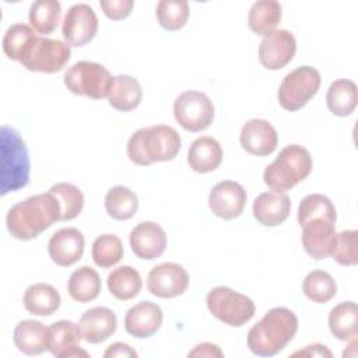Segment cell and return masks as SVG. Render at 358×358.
I'll use <instances>...</instances> for the list:
<instances>
[{"mask_svg":"<svg viewBox=\"0 0 358 358\" xmlns=\"http://www.w3.org/2000/svg\"><path fill=\"white\" fill-rule=\"evenodd\" d=\"M60 203L50 192L27 197L14 204L6 218L11 236L29 241L41 235L56 221H60Z\"/></svg>","mask_w":358,"mask_h":358,"instance_id":"cell-1","label":"cell"},{"mask_svg":"<svg viewBox=\"0 0 358 358\" xmlns=\"http://www.w3.org/2000/svg\"><path fill=\"white\" fill-rule=\"evenodd\" d=\"M298 330L296 315L284 306L270 309L248 331V347L259 357H273L282 351Z\"/></svg>","mask_w":358,"mask_h":358,"instance_id":"cell-2","label":"cell"},{"mask_svg":"<svg viewBox=\"0 0 358 358\" xmlns=\"http://www.w3.org/2000/svg\"><path fill=\"white\" fill-rule=\"evenodd\" d=\"M182 147L179 133L166 124L141 127L127 141L129 159L140 166L172 161Z\"/></svg>","mask_w":358,"mask_h":358,"instance_id":"cell-3","label":"cell"},{"mask_svg":"<svg viewBox=\"0 0 358 358\" xmlns=\"http://www.w3.org/2000/svg\"><path fill=\"white\" fill-rule=\"evenodd\" d=\"M31 162L25 141L10 127L0 129V193L1 196L25 187L29 182Z\"/></svg>","mask_w":358,"mask_h":358,"instance_id":"cell-4","label":"cell"},{"mask_svg":"<svg viewBox=\"0 0 358 358\" xmlns=\"http://www.w3.org/2000/svg\"><path fill=\"white\" fill-rule=\"evenodd\" d=\"M310 171V152L299 144H289L280 151L270 165L266 166L263 179L271 190L284 193L305 180Z\"/></svg>","mask_w":358,"mask_h":358,"instance_id":"cell-5","label":"cell"},{"mask_svg":"<svg viewBox=\"0 0 358 358\" xmlns=\"http://www.w3.org/2000/svg\"><path fill=\"white\" fill-rule=\"evenodd\" d=\"M63 81L67 90L76 95L102 99L109 96L115 77L105 66L81 60L67 69Z\"/></svg>","mask_w":358,"mask_h":358,"instance_id":"cell-6","label":"cell"},{"mask_svg":"<svg viewBox=\"0 0 358 358\" xmlns=\"http://www.w3.org/2000/svg\"><path fill=\"white\" fill-rule=\"evenodd\" d=\"M206 303L215 319L232 327L243 326L256 312L255 302L249 296L224 285L210 289Z\"/></svg>","mask_w":358,"mask_h":358,"instance_id":"cell-7","label":"cell"},{"mask_svg":"<svg viewBox=\"0 0 358 358\" xmlns=\"http://www.w3.org/2000/svg\"><path fill=\"white\" fill-rule=\"evenodd\" d=\"M320 83V73L315 67H296L282 78L278 87V103L282 109L295 112L303 108L317 94Z\"/></svg>","mask_w":358,"mask_h":358,"instance_id":"cell-8","label":"cell"},{"mask_svg":"<svg viewBox=\"0 0 358 358\" xmlns=\"http://www.w3.org/2000/svg\"><path fill=\"white\" fill-rule=\"evenodd\" d=\"M70 56L71 49L69 43L38 35L20 63L29 71L52 74L63 70Z\"/></svg>","mask_w":358,"mask_h":358,"instance_id":"cell-9","label":"cell"},{"mask_svg":"<svg viewBox=\"0 0 358 358\" xmlns=\"http://www.w3.org/2000/svg\"><path fill=\"white\" fill-rule=\"evenodd\" d=\"M173 115L176 122L187 131H201L207 129L214 119L213 101L200 91H185L173 102Z\"/></svg>","mask_w":358,"mask_h":358,"instance_id":"cell-10","label":"cell"},{"mask_svg":"<svg viewBox=\"0 0 358 358\" xmlns=\"http://www.w3.org/2000/svg\"><path fill=\"white\" fill-rule=\"evenodd\" d=\"M98 32V17L90 4L78 3L69 8L64 15L62 34L70 46H84Z\"/></svg>","mask_w":358,"mask_h":358,"instance_id":"cell-11","label":"cell"},{"mask_svg":"<svg viewBox=\"0 0 358 358\" xmlns=\"http://www.w3.org/2000/svg\"><path fill=\"white\" fill-rule=\"evenodd\" d=\"M189 287V274L183 266L172 262L152 267L147 277V289L158 298H175Z\"/></svg>","mask_w":358,"mask_h":358,"instance_id":"cell-12","label":"cell"},{"mask_svg":"<svg viewBox=\"0 0 358 358\" xmlns=\"http://www.w3.org/2000/svg\"><path fill=\"white\" fill-rule=\"evenodd\" d=\"M295 52V36L287 29H274L259 45V62L267 70H280L294 59Z\"/></svg>","mask_w":358,"mask_h":358,"instance_id":"cell-13","label":"cell"},{"mask_svg":"<svg viewBox=\"0 0 358 358\" xmlns=\"http://www.w3.org/2000/svg\"><path fill=\"white\" fill-rule=\"evenodd\" d=\"M246 200L248 194L242 185L234 180H222L211 189L208 206L218 218L234 220L243 213Z\"/></svg>","mask_w":358,"mask_h":358,"instance_id":"cell-14","label":"cell"},{"mask_svg":"<svg viewBox=\"0 0 358 358\" xmlns=\"http://www.w3.org/2000/svg\"><path fill=\"white\" fill-rule=\"evenodd\" d=\"M129 242L137 257L154 260L165 252L166 234L159 224L154 221H143L130 231Z\"/></svg>","mask_w":358,"mask_h":358,"instance_id":"cell-15","label":"cell"},{"mask_svg":"<svg viewBox=\"0 0 358 358\" xmlns=\"http://www.w3.org/2000/svg\"><path fill=\"white\" fill-rule=\"evenodd\" d=\"M84 235L77 228H62L56 231L48 243V253L53 263L69 267L77 263L84 253Z\"/></svg>","mask_w":358,"mask_h":358,"instance_id":"cell-16","label":"cell"},{"mask_svg":"<svg viewBox=\"0 0 358 358\" xmlns=\"http://www.w3.org/2000/svg\"><path fill=\"white\" fill-rule=\"evenodd\" d=\"M239 141L246 152L264 157L277 148L278 136L270 122L264 119H252L242 126Z\"/></svg>","mask_w":358,"mask_h":358,"instance_id":"cell-17","label":"cell"},{"mask_svg":"<svg viewBox=\"0 0 358 358\" xmlns=\"http://www.w3.org/2000/svg\"><path fill=\"white\" fill-rule=\"evenodd\" d=\"M302 228V245L310 257L322 260L331 256L337 241L334 224L324 220H312Z\"/></svg>","mask_w":358,"mask_h":358,"instance_id":"cell-18","label":"cell"},{"mask_svg":"<svg viewBox=\"0 0 358 358\" xmlns=\"http://www.w3.org/2000/svg\"><path fill=\"white\" fill-rule=\"evenodd\" d=\"M162 319V309L157 303L143 301L126 312L124 329L136 338H147L159 330Z\"/></svg>","mask_w":358,"mask_h":358,"instance_id":"cell-19","label":"cell"},{"mask_svg":"<svg viewBox=\"0 0 358 358\" xmlns=\"http://www.w3.org/2000/svg\"><path fill=\"white\" fill-rule=\"evenodd\" d=\"M78 326L83 340L90 344H99L115 333L117 319L112 309L106 306H95L81 315Z\"/></svg>","mask_w":358,"mask_h":358,"instance_id":"cell-20","label":"cell"},{"mask_svg":"<svg viewBox=\"0 0 358 358\" xmlns=\"http://www.w3.org/2000/svg\"><path fill=\"white\" fill-rule=\"evenodd\" d=\"M49 352L57 358L88 357V352L80 347L83 340L80 326L71 320H59L50 324Z\"/></svg>","mask_w":358,"mask_h":358,"instance_id":"cell-21","label":"cell"},{"mask_svg":"<svg viewBox=\"0 0 358 358\" xmlns=\"http://www.w3.org/2000/svg\"><path fill=\"white\" fill-rule=\"evenodd\" d=\"M253 215L264 227H277L282 224L291 213V200L285 193L264 192L253 201Z\"/></svg>","mask_w":358,"mask_h":358,"instance_id":"cell-22","label":"cell"},{"mask_svg":"<svg viewBox=\"0 0 358 358\" xmlns=\"http://www.w3.org/2000/svg\"><path fill=\"white\" fill-rule=\"evenodd\" d=\"M13 341L18 351L27 355H38L49 351L50 331L39 320L27 319L20 322L13 331Z\"/></svg>","mask_w":358,"mask_h":358,"instance_id":"cell-23","label":"cell"},{"mask_svg":"<svg viewBox=\"0 0 358 358\" xmlns=\"http://www.w3.org/2000/svg\"><path fill=\"white\" fill-rule=\"evenodd\" d=\"M221 161L222 148L220 143L210 136L196 138L187 152V164L197 173H208L215 171Z\"/></svg>","mask_w":358,"mask_h":358,"instance_id":"cell-24","label":"cell"},{"mask_svg":"<svg viewBox=\"0 0 358 358\" xmlns=\"http://www.w3.org/2000/svg\"><path fill=\"white\" fill-rule=\"evenodd\" d=\"M60 294L57 289L45 282L29 285L22 296L25 310L36 316H50L60 308Z\"/></svg>","mask_w":358,"mask_h":358,"instance_id":"cell-25","label":"cell"},{"mask_svg":"<svg viewBox=\"0 0 358 358\" xmlns=\"http://www.w3.org/2000/svg\"><path fill=\"white\" fill-rule=\"evenodd\" d=\"M143 98V90L137 78L119 74L115 77L112 90L109 92L108 101L112 108L120 112H129L136 109Z\"/></svg>","mask_w":358,"mask_h":358,"instance_id":"cell-26","label":"cell"},{"mask_svg":"<svg viewBox=\"0 0 358 358\" xmlns=\"http://www.w3.org/2000/svg\"><path fill=\"white\" fill-rule=\"evenodd\" d=\"M358 101L357 84L347 78H340L331 83L326 94L329 110L336 116H348L354 112Z\"/></svg>","mask_w":358,"mask_h":358,"instance_id":"cell-27","label":"cell"},{"mask_svg":"<svg viewBox=\"0 0 358 358\" xmlns=\"http://www.w3.org/2000/svg\"><path fill=\"white\" fill-rule=\"evenodd\" d=\"M329 327L331 334L341 340L350 341L358 333V306L352 301L336 305L329 313Z\"/></svg>","mask_w":358,"mask_h":358,"instance_id":"cell-28","label":"cell"},{"mask_svg":"<svg viewBox=\"0 0 358 358\" xmlns=\"http://www.w3.org/2000/svg\"><path fill=\"white\" fill-rule=\"evenodd\" d=\"M69 295L81 303L94 301L101 292V278L90 266H81L74 270L67 282Z\"/></svg>","mask_w":358,"mask_h":358,"instance_id":"cell-29","label":"cell"},{"mask_svg":"<svg viewBox=\"0 0 358 358\" xmlns=\"http://www.w3.org/2000/svg\"><path fill=\"white\" fill-rule=\"evenodd\" d=\"M109 292L120 301H130L141 291L143 281L140 273L131 266H119L108 274Z\"/></svg>","mask_w":358,"mask_h":358,"instance_id":"cell-30","label":"cell"},{"mask_svg":"<svg viewBox=\"0 0 358 358\" xmlns=\"http://www.w3.org/2000/svg\"><path fill=\"white\" fill-rule=\"evenodd\" d=\"M281 21V4L275 0L255 1L249 10L248 25L257 34L266 36L273 32Z\"/></svg>","mask_w":358,"mask_h":358,"instance_id":"cell-31","label":"cell"},{"mask_svg":"<svg viewBox=\"0 0 358 358\" xmlns=\"http://www.w3.org/2000/svg\"><path fill=\"white\" fill-rule=\"evenodd\" d=\"M105 210L113 220H130L138 210V197L129 187L113 186L105 194Z\"/></svg>","mask_w":358,"mask_h":358,"instance_id":"cell-32","label":"cell"},{"mask_svg":"<svg viewBox=\"0 0 358 358\" xmlns=\"http://www.w3.org/2000/svg\"><path fill=\"white\" fill-rule=\"evenodd\" d=\"M36 36L38 34H35L32 27L22 22L13 24L3 36L1 45L4 55L11 60L21 62Z\"/></svg>","mask_w":358,"mask_h":358,"instance_id":"cell-33","label":"cell"},{"mask_svg":"<svg viewBox=\"0 0 358 358\" xmlns=\"http://www.w3.org/2000/svg\"><path fill=\"white\" fill-rule=\"evenodd\" d=\"M312 220H324L330 224H336L337 214L331 200L319 193L308 194L302 199L298 207V222L299 225H305Z\"/></svg>","mask_w":358,"mask_h":358,"instance_id":"cell-34","label":"cell"},{"mask_svg":"<svg viewBox=\"0 0 358 358\" xmlns=\"http://www.w3.org/2000/svg\"><path fill=\"white\" fill-rule=\"evenodd\" d=\"M62 17V6L57 0H36L29 7V22L34 31L50 34L56 29Z\"/></svg>","mask_w":358,"mask_h":358,"instance_id":"cell-35","label":"cell"},{"mask_svg":"<svg viewBox=\"0 0 358 358\" xmlns=\"http://www.w3.org/2000/svg\"><path fill=\"white\" fill-rule=\"evenodd\" d=\"M302 291L315 303H326L336 296L337 284L327 271L313 270L303 278Z\"/></svg>","mask_w":358,"mask_h":358,"instance_id":"cell-36","label":"cell"},{"mask_svg":"<svg viewBox=\"0 0 358 358\" xmlns=\"http://www.w3.org/2000/svg\"><path fill=\"white\" fill-rule=\"evenodd\" d=\"M49 192L60 203V221H70L80 215L84 207V194L76 185L60 182L53 185Z\"/></svg>","mask_w":358,"mask_h":358,"instance_id":"cell-37","label":"cell"},{"mask_svg":"<svg viewBox=\"0 0 358 358\" xmlns=\"http://www.w3.org/2000/svg\"><path fill=\"white\" fill-rule=\"evenodd\" d=\"M123 243L119 236L113 234L99 235L92 243V260L98 267L109 268L119 263L123 257Z\"/></svg>","mask_w":358,"mask_h":358,"instance_id":"cell-38","label":"cell"},{"mask_svg":"<svg viewBox=\"0 0 358 358\" xmlns=\"http://www.w3.org/2000/svg\"><path fill=\"white\" fill-rule=\"evenodd\" d=\"M155 15L164 29L179 31L187 22L189 3L186 0H161L157 3Z\"/></svg>","mask_w":358,"mask_h":358,"instance_id":"cell-39","label":"cell"},{"mask_svg":"<svg viewBox=\"0 0 358 358\" xmlns=\"http://www.w3.org/2000/svg\"><path fill=\"white\" fill-rule=\"evenodd\" d=\"M333 259L341 266H354L358 263V231L350 229L337 234Z\"/></svg>","mask_w":358,"mask_h":358,"instance_id":"cell-40","label":"cell"},{"mask_svg":"<svg viewBox=\"0 0 358 358\" xmlns=\"http://www.w3.org/2000/svg\"><path fill=\"white\" fill-rule=\"evenodd\" d=\"M99 6L103 14L110 20H123L130 15L134 1L133 0H102Z\"/></svg>","mask_w":358,"mask_h":358,"instance_id":"cell-41","label":"cell"},{"mask_svg":"<svg viewBox=\"0 0 358 358\" xmlns=\"http://www.w3.org/2000/svg\"><path fill=\"white\" fill-rule=\"evenodd\" d=\"M103 357L105 358H112V357H131V358H134V357H137V352L129 344L116 341L105 350Z\"/></svg>","mask_w":358,"mask_h":358,"instance_id":"cell-42","label":"cell"},{"mask_svg":"<svg viewBox=\"0 0 358 358\" xmlns=\"http://www.w3.org/2000/svg\"><path fill=\"white\" fill-rule=\"evenodd\" d=\"M187 357H224V352L213 343H201L189 351Z\"/></svg>","mask_w":358,"mask_h":358,"instance_id":"cell-43","label":"cell"},{"mask_svg":"<svg viewBox=\"0 0 358 358\" xmlns=\"http://www.w3.org/2000/svg\"><path fill=\"white\" fill-rule=\"evenodd\" d=\"M292 357H327V358H331L333 354L326 345L310 344V345H306L303 350L295 351L292 354Z\"/></svg>","mask_w":358,"mask_h":358,"instance_id":"cell-44","label":"cell"}]
</instances>
